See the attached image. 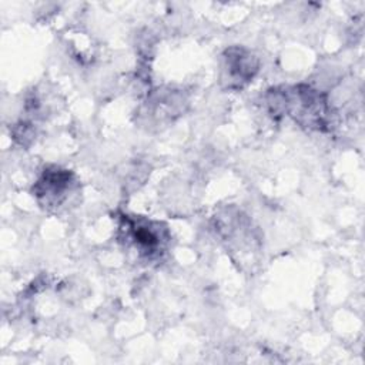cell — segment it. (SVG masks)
<instances>
[{"instance_id": "277c9868", "label": "cell", "mask_w": 365, "mask_h": 365, "mask_svg": "<svg viewBox=\"0 0 365 365\" xmlns=\"http://www.w3.org/2000/svg\"><path fill=\"white\" fill-rule=\"evenodd\" d=\"M73 182V174L57 167L44 170L34 187V194L48 204H58Z\"/></svg>"}, {"instance_id": "6da1fadb", "label": "cell", "mask_w": 365, "mask_h": 365, "mask_svg": "<svg viewBox=\"0 0 365 365\" xmlns=\"http://www.w3.org/2000/svg\"><path fill=\"white\" fill-rule=\"evenodd\" d=\"M267 106L274 117L289 115L302 127L328 131L332 108L327 96L307 84L275 87L267 93Z\"/></svg>"}, {"instance_id": "7a4b0ae2", "label": "cell", "mask_w": 365, "mask_h": 365, "mask_svg": "<svg viewBox=\"0 0 365 365\" xmlns=\"http://www.w3.org/2000/svg\"><path fill=\"white\" fill-rule=\"evenodd\" d=\"M121 221L125 225V238H128L141 254L153 258L163 252L168 234L165 228H161L160 222L145 218H131L128 215H123Z\"/></svg>"}, {"instance_id": "3957f363", "label": "cell", "mask_w": 365, "mask_h": 365, "mask_svg": "<svg viewBox=\"0 0 365 365\" xmlns=\"http://www.w3.org/2000/svg\"><path fill=\"white\" fill-rule=\"evenodd\" d=\"M257 70V57L242 47L227 48L222 54L221 80L227 88L241 90L254 78Z\"/></svg>"}]
</instances>
